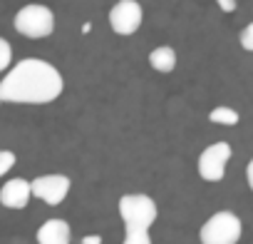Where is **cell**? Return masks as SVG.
<instances>
[{
	"label": "cell",
	"mask_w": 253,
	"mask_h": 244,
	"mask_svg": "<svg viewBox=\"0 0 253 244\" xmlns=\"http://www.w3.org/2000/svg\"><path fill=\"white\" fill-rule=\"evenodd\" d=\"M65 90L60 70L40 58H25L0 80V100L15 105H47Z\"/></svg>",
	"instance_id": "obj_1"
},
{
	"label": "cell",
	"mask_w": 253,
	"mask_h": 244,
	"mask_svg": "<svg viewBox=\"0 0 253 244\" xmlns=\"http://www.w3.org/2000/svg\"><path fill=\"white\" fill-rule=\"evenodd\" d=\"M13 28L30 38V40H42V38H50L55 33V13L47 8V5H40V3H30L25 8H20L13 18Z\"/></svg>",
	"instance_id": "obj_2"
},
{
	"label": "cell",
	"mask_w": 253,
	"mask_h": 244,
	"mask_svg": "<svg viewBox=\"0 0 253 244\" xmlns=\"http://www.w3.org/2000/svg\"><path fill=\"white\" fill-rule=\"evenodd\" d=\"M241 234H243L241 219L233 212L223 209V212L211 214L204 222V227L199 232V239H201V244H236L241 239Z\"/></svg>",
	"instance_id": "obj_3"
},
{
	"label": "cell",
	"mask_w": 253,
	"mask_h": 244,
	"mask_svg": "<svg viewBox=\"0 0 253 244\" xmlns=\"http://www.w3.org/2000/svg\"><path fill=\"white\" fill-rule=\"evenodd\" d=\"M157 202L149 194H124L119 199V217L124 227H142L149 229L157 222Z\"/></svg>",
	"instance_id": "obj_4"
},
{
	"label": "cell",
	"mask_w": 253,
	"mask_h": 244,
	"mask_svg": "<svg viewBox=\"0 0 253 244\" xmlns=\"http://www.w3.org/2000/svg\"><path fill=\"white\" fill-rule=\"evenodd\" d=\"M231 160V145L228 142H213L199 155V177L204 182H221L226 175V165Z\"/></svg>",
	"instance_id": "obj_5"
},
{
	"label": "cell",
	"mask_w": 253,
	"mask_h": 244,
	"mask_svg": "<svg viewBox=\"0 0 253 244\" xmlns=\"http://www.w3.org/2000/svg\"><path fill=\"white\" fill-rule=\"evenodd\" d=\"M142 20H144V10L137 0H119L109 10V28L122 38L134 35L142 28Z\"/></svg>",
	"instance_id": "obj_6"
},
{
	"label": "cell",
	"mask_w": 253,
	"mask_h": 244,
	"mask_svg": "<svg viewBox=\"0 0 253 244\" xmlns=\"http://www.w3.org/2000/svg\"><path fill=\"white\" fill-rule=\"evenodd\" d=\"M70 187H72V182L65 175H42V177L33 180V197H38L47 204H60L70 194Z\"/></svg>",
	"instance_id": "obj_7"
},
{
	"label": "cell",
	"mask_w": 253,
	"mask_h": 244,
	"mask_svg": "<svg viewBox=\"0 0 253 244\" xmlns=\"http://www.w3.org/2000/svg\"><path fill=\"white\" fill-rule=\"evenodd\" d=\"M30 197H33V182H28L23 177L8 180L3 184V189H0V202L8 209H25Z\"/></svg>",
	"instance_id": "obj_8"
},
{
	"label": "cell",
	"mask_w": 253,
	"mask_h": 244,
	"mask_svg": "<svg viewBox=\"0 0 253 244\" xmlns=\"http://www.w3.org/2000/svg\"><path fill=\"white\" fill-rule=\"evenodd\" d=\"M72 232L65 219H47L38 229V244H70Z\"/></svg>",
	"instance_id": "obj_9"
},
{
	"label": "cell",
	"mask_w": 253,
	"mask_h": 244,
	"mask_svg": "<svg viewBox=\"0 0 253 244\" xmlns=\"http://www.w3.org/2000/svg\"><path fill=\"white\" fill-rule=\"evenodd\" d=\"M149 65L157 70V72H171L176 67V53L174 48L169 45H159L149 53Z\"/></svg>",
	"instance_id": "obj_10"
},
{
	"label": "cell",
	"mask_w": 253,
	"mask_h": 244,
	"mask_svg": "<svg viewBox=\"0 0 253 244\" xmlns=\"http://www.w3.org/2000/svg\"><path fill=\"white\" fill-rule=\"evenodd\" d=\"M209 120L213 122V125H226V127H231V125H238V112L233 110V107H213L211 112H209Z\"/></svg>",
	"instance_id": "obj_11"
},
{
	"label": "cell",
	"mask_w": 253,
	"mask_h": 244,
	"mask_svg": "<svg viewBox=\"0 0 253 244\" xmlns=\"http://www.w3.org/2000/svg\"><path fill=\"white\" fill-rule=\"evenodd\" d=\"M122 244H152L149 229L142 227H124V242Z\"/></svg>",
	"instance_id": "obj_12"
},
{
	"label": "cell",
	"mask_w": 253,
	"mask_h": 244,
	"mask_svg": "<svg viewBox=\"0 0 253 244\" xmlns=\"http://www.w3.org/2000/svg\"><path fill=\"white\" fill-rule=\"evenodd\" d=\"M13 60V48L5 38H0V70H8Z\"/></svg>",
	"instance_id": "obj_13"
},
{
	"label": "cell",
	"mask_w": 253,
	"mask_h": 244,
	"mask_svg": "<svg viewBox=\"0 0 253 244\" xmlns=\"http://www.w3.org/2000/svg\"><path fill=\"white\" fill-rule=\"evenodd\" d=\"M15 152H10V150H3V152H0V175H8L10 170H13V165H15Z\"/></svg>",
	"instance_id": "obj_14"
},
{
	"label": "cell",
	"mask_w": 253,
	"mask_h": 244,
	"mask_svg": "<svg viewBox=\"0 0 253 244\" xmlns=\"http://www.w3.org/2000/svg\"><path fill=\"white\" fill-rule=\"evenodd\" d=\"M241 48L248 50V53H253V23H248L243 28V33H241Z\"/></svg>",
	"instance_id": "obj_15"
},
{
	"label": "cell",
	"mask_w": 253,
	"mask_h": 244,
	"mask_svg": "<svg viewBox=\"0 0 253 244\" xmlns=\"http://www.w3.org/2000/svg\"><path fill=\"white\" fill-rule=\"evenodd\" d=\"M216 5H218L223 13H233V10H236V0H216Z\"/></svg>",
	"instance_id": "obj_16"
},
{
	"label": "cell",
	"mask_w": 253,
	"mask_h": 244,
	"mask_svg": "<svg viewBox=\"0 0 253 244\" xmlns=\"http://www.w3.org/2000/svg\"><path fill=\"white\" fill-rule=\"evenodd\" d=\"M82 244H102V237H99V234H87V237L82 239Z\"/></svg>",
	"instance_id": "obj_17"
},
{
	"label": "cell",
	"mask_w": 253,
	"mask_h": 244,
	"mask_svg": "<svg viewBox=\"0 0 253 244\" xmlns=\"http://www.w3.org/2000/svg\"><path fill=\"white\" fill-rule=\"evenodd\" d=\"M246 180H248V187H251V192H253V160H251L248 167H246Z\"/></svg>",
	"instance_id": "obj_18"
}]
</instances>
